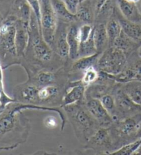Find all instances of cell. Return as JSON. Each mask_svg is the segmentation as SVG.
Segmentation results:
<instances>
[{"label": "cell", "instance_id": "21", "mask_svg": "<svg viewBox=\"0 0 141 155\" xmlns=\"http://www.w3.org/2000/svg\"><path fill=\"white\" fill-rule=\"evenodd\" d=\"M76 15L78 19L85 22L86 24H90L92 21L94 12L92 5L89 0H85L79 4Z\"/></svg>", "mask_w": 141, "mask_h": 155}, {"label": "cell", "instance_id": "8", "mask_svg": "<svg viewBox=\"0 0 141 155\" xmlns=\"http://www.w3.org/2000/svg\"><path fill=\"white\" fill-rule=\"evenodd\" d=\"M114 145L109 128L99 127L86 142L85 148L94 150L109 149Z\"/></svg>", "mask_w": 141, "mask_h": 155}, {"label": "cell", "instance_id": "22", "mask_svg": "<svg viewBox=\"0 0 141 155\" xmlns=\"http://www.w3.org/2000/svg\"><path fill=\"white\" fill-rule=\"evenodd\" d=\"M106 30L109 38V44L112 46L114 41L122 32V27L119 20L111 19L106 24Z\"/></svg>", "mask_w": 141, "mask_h": 155}, {"label": "cell", "instance_id": "30", "mask_svg": "<svg viewBox=\"0 0 141 155\" xmlns=\"http://www.w3.org/2000/svg\"><path fill=\"white\" fill-rule=\"evenodd\" d=\"M94 27L90 24H85L79 28L80 43H85L93 37Z\"/></svg>", "mask_w": 141, "mask_h": 155}, {"label": "cell", "instance_id": "2", "mask_svg": "<svg viewBox=\"0 0 141 155\" xmlns=\"http://www.w3.org/2000/svg\"><path fill=\"white\" fill-rule=\"evenodd\" d=\"M101 71L110 75H116L127 66V55L114 46H110L101 54L98 61Z\"/></svg>", "mask_w": 141, "mask_h": 155}, {"label": "cell", "instance_id": "23", "mask_svg": "<svg viewBox=\"0 0 141 155\" xmlns=\"http://www.w3.org/2000/svg\"><path fill=\"white\" fill-rule=\"evenodd\" d=\"M57 52L61 58H67L69 56V45L67 41V31H61L57 41Z\"/></svg>", "mask_w": 141, "mask_h": 155}, {"label": "cell", "instance_id": "18", "mask_svg": "<svg viewBox=\"0 0 141 155\" xmlns=\"http://www.w3.org/2000/svg\"><path fill=\"white\" fill-rule=\"evenodd\" d=\"M121 87L133 102L141 106V81L128 82L122 84Z\"/></svg>", "mask_w": 141, "mask_h": 155}, {"label": "cell", "instance_id": "33", "mask_svg": "<svg viewBox=\"0 0 141 155\" xmlns=\"http://www.w3.org/2000/svg\"><path fill=\"white\" fill-rule=\"evenodd\" d=\"M69 11L73 15H76L78 7L79 6V0H61Z\"/></svg>", "mask_w": 141, "mask_h": 155}, {"label": "cell", "instance_id": "31", "mask_svg": "<svg viewBox=\"0 0 141 155\" xmlns=\"http://www.w3.org/2000/svg\"><path fill=\"white\" fill-rule=\"evenodd\" d=\"M26 2L30 6L34 15H35L36 19L37 20V22L39 24V25H40V28L41 30V0H26Z\"/></svg>", "mask_w": 141, "mask_h": 155}, {"label": "cell", "instance_id": "19", "mask_svg": "<svg viewBox=\"0 0 141 155\" xmlns=\"http://www.w3.org/2000/svg\"><path fill=\"white\" fill-rule=\"evenodd\" d=\"M54 12L57 18H59L63 21L71 23L77 21V15L70 12L61 0H50Z\"/></svg>", "mask_w": 141, "mask_h": 155}, {"label": "cell", "instance_id": "29", "mask_svg": "<svg viewBox=\"0 0 141 155\" xmlns=\"http://www.w3.org/2000/svg\"><path fill=\"white\" fill-rule=\"evenodd\" d=\"M83 73L84 74H83L81 81L86 86L92 84L94 82H96L100 77V74L96 70L95 67H90V68L86 69Z\"/></svg>", "mask_w": 141, "mask_h": 155}, {"label": "cell", "instance_id": "16", "mask_svg": "<svg viewBox=\"0 0 141 155\" xmlns=\"http://www.w3.org/2000/svg\"><path fill=\"white\" fill-rule=\"evenodd\" d=\"M15 16L23 22L30 24L33 10L26 0H15L13 4Z\"/></svg>", "mask_w": 141, "mask_h": 155}, {"label": "cell", "instance_id": "4", "mask_svg": "<svg viewBox=\"0 0 141 155\" xmlns=\"http://www.w3.org/2000/svg\"><path fill=\"white\" fill-rule=\"evenodd\" d=\"M113 92L116 107L114 121L134 115L141 111V106L133 102L121 87L114 89Z\"/></svg>", "mask_w": 141, "mask_h": 155}, {"label": "cell", "instance_id": "35", "mask_svg": "<svg viewBox=\"0 0 141 155\" xmlns=\"http://www.w3.org/2000/svg\"><path fill=\"white\" fill-rule=\"evenodd\" d=\"M135 137L136 139L141 138V121L140 122L139 125H138L137 131H136V135H135Z\"/></svg>", "mask_w": 141, "mask_h": 155}, {"label": "cell", "instance_id": "32", "mask_svg": "<svg viewBox=\"0 0 141 155\" xmlns=\"http://www.w3.org/2000/svg\"><path fill=\"white\" fill-rule=\"evenodd\" d=\"M111 0H96L95 2V12L96 15L105 11L110 5Z\"/></svg>", "mask_w": 141, "mask_h": 155}, {"label": "cell", "instance_id": "11", "mask_svg": "<svg viewBox=\"0 0 141 155\" xmlns=\"http://www.w3.org/2000/svg\"><path fill=\"white\" fill-rule=\"evenodd\" d=\"M117 3L120 11L125 19L134 22L141 21V15L135 3L128 0H117Z\"/></svg>", "mask_w": 141, "mask_h": 155}, {"label": "cell", "instance_id": "26", "mask_svg": "<svg viewBox=\"0 0 141 155\" xmlns=\"http://www.w3.org/2000/svg\"><path fill=\"white\" fill-rule=\"evenodd\" d=\"M141 146V138L137 139L136 140L133 141L132 143H129L122 146L121 148L117 149L116 150L111 152L110 154L114 155H131L134 154L135 152Z\"/></svg>", "mask_w": 141, "mask_h": 155}, {"label": "cell", "instance_id": "28", "mask_svg": "<svg viewBox=\"0 0 141 155\" xmlns=\"http://www.w3.org/2000/svg\"><path fill=\"white\" fill-rule=\"evenodd\" d=\"M98 100H100L101 104L106 108L114 120L115 115H116V107H115V99L114 95L106 93L99 97Z\"/></svg>", "mask_w": 141, "mask_h": 155}, {"label": "cell", "instance_id": "37", "mask_svg": "<svg viewBox=\"0 0 141 155\" xmlns=\"http://www.w3.org/2000/svg\"><path fill=\"white\" fill-rule=\"evenodd\" d=\"M137 52H138V56H139V57L141 58V45L140 46L139 48H138Z\"/></svg>", "mask_w": 141, "mask_h": 155}, {"label": "cell", "instance_id": "9", "mask_svg": "<svg viewBox=\"0 0 141 155\" xmlns=\"http://www.w3.org/2000/svg\"><path fill=\"white\" fill-rule=\"evenodd\" d=\"M15 47L17 56H24L30 42L29 24L17 19L15 22Z\"/></svg>", "mask_w": 141, "mask_h": 155}, {"label": "cell", "instance_id": "13", "mask_svg": "<svg viewBox=\"0 0 141 155\" xmlns=\"http://www.w3.org/2000/svg\"><path fill=\"white\" fill-rule=\"evenodd\" d=\"M67 41L69 45V57L72 60H77L79 58L80 40L79 37V28L74 25H72L67 29Z\"/></svg>", "mask_w": 141, "mask_h": 155}, {"label": "cell", "instance_id": "3", "mask_svg": "<svg viewBox=\"0 0 141 155\" xmlns=\"http://www.w3.org/2000/svg\"><path fill=\"white\" fill-rule=\"evenodd\" d=\"M41 35L44 41L51 47L55 38L58 18L50 0H41Z\"/></svg>", "mask_w": 141, "mask_h": 155}, {"label": "cell", "instance_id": "12", "mask_svg": "<svg viewBox=\"0 0 141 155\" xmlns=\"http://www.w3.org/2000/svg\"><path fill=\"white\" fill-rule=\"evenodd\" d=\"M93 39L97 53L102 54L109 44V38L107 33L106 25L99 24L94 27Z\"/></svg>", "mask_w": 141, "mask_h": 155}, {"label": "cell", "instance_id": "20", "mask_svg": "<svg viewBox=\"0 0 141 155\" xmlns=\"http://www.w3.org/2000/svg\"><path fill=\"white\" fill-rule=\"evenodd\" d=\"M137 43L133 41L129 38L125 33L122 30L121 34L114 41L112 46L119 49L126 54L127 56L136 47Z\"/></svg>", "mask_w": 141, "mask_h": 155}, {"label": "cell", "instance_id": "6", "mask_svg": "<svg viewBox=\"0 0 141 155\" xmlns=\"http://www.w3.org/2000/svg\"><path fill=\"white\" fill-rule=\"evenodd\" d=\"M141 121V113L114 121L112 130H110L112 135H116V140L123 139L131 136L135 137L136 133ZM110 129V128H109Z\"/></svg>", "mask_w": 141, "mask_h": 155}, {"label": "cell", "instance_id": "36", "mask_svg": "<svg viewBox=\"0 0 141 155\" xmlns=\"http://www.w3.org/2000/svg\"><path fill=\"white\" fill-rule=\"evenodd\" d=\"M136 4V6H137L138 11H139L140 14L141 15V0H138V2Z\"/></svg>", "mask_w": 141, "mask_h": 155}, {"label": "cell", "instance_id": "7", "mask_svg": "<svg viewBox=\"0 0 141 155\" xmlns=\"http://www.w3.org/2000/svg\"><path fill=\"white\" fill-rule=\"evenodd\" d=\"M83 104L88 112L97 121L100 127L109 128L113 124V118L97 98L86 97Z\"/></svg>", "mask_w": 141, "mask_h": 155}, {"label": "cell", "instance_id": "17", "mask_svg": "<svg viewBox=\"0 0 141 155\" xmlns=\"http://www.w3.org/2000/svg\"><path fill=\"white\" fill-rule=\"evenodd\" d=\"M101 54L96 53L93 55L83 56L75 60L71 68V71L73 72H84L86 69L90 67H95L98 64L99 57Z\"/></svg>", "mask_w": 141, "mask_h": 155}, {"label": "cell", "instance_id": "5", "mask_svg": "<svg viewBox=\"0 0 141 155\" xmlns=\"http://www.w3.org/2000/svg\"><path fill=\"white\" fill-rule=\"evenodd\" d=\"M17 19L15 15H11L0 25V47L12 56H17L15 47V22Z\"/></svg>", "mask_w": 141, "mask_h": 155}, {"label": "cell", "instance_id": "15", "mask_svg": "<svg viewBox=\"0 0 141 155\" xmlns=\"http://www.w3.org/2000/svg\"><path fill=\"white\" fill-rule=\"evenodd\" d=\"M122 30L137 43H141V24L126 19H119Z\"/></svg>", "mask_w": 141, "mask_h": 155}, {"label": "cell", "instance_id": "34", "mask_svg": "<svg viewBox=\"0 0 141 155\" xmlns=\"http://www.w3.org/2000/svg\"><path fill=\"white\" fill-rule=\"evenodd\" d=\"M43 124L47 128L54 129L58 126V121L55 117L53 115H49L43 120Z\"/></svg>", "mask_w": 141, "mask_h": 155}, {"label": "cell", "instance_id": "27", "mask_svg": "<svg viewBox=\"0 0 141 155\" xmlns=\"http://www.w3.org/2000/svg\"><path fill=\"white\" fill-rule=\"evenodd\" d=\"M36 81L41 87L54 84L55 82V76L49 71H41L35 76Z\"/></svg>", "mask_w": 141, "mask_h": 155}, {"label": "cell", "instance_id": "24", "mask_svg": "<svg viewBox=\"0 0 141 155\" xmlns=\"http://www.w3.org/2000/svg\"><path fill=\"white\" fill-rule=\"evenodd\" d=\"M59 89L58 87L54 84L48 86L42 87L39 89L38 98L41 101H48L49 100H53L58 95Z\"/></svg>", "mask_w": 141, "mask_h": 155}, {"label": "cell", "instance_id": "25", "mask_svg": "<svg viewBox=\"0 0 141 155\" xmlns=\"http://www.w3.org/2000/svg\"><path fill=\"white\" fill-rule=\"evenodd\" d=\"M15 102H17L15 98L10 97L5 91L3 68H2L1 59H0V108L4 109L6 107V106Z\"/></svg>", "mask_w": 141, "mask_h": 155}, {"label": "cell", "instance_id": "38", "mask_svg": "<svg viewBox=\"0 0 141 155\" xmlns=\"http://www.w3.org/2000/svg\"><path fill=\"white\" fill-rule=\"evenodd\" d=\"M84 1H85V0H79L80 3H81V2H84Z\"/></svg>", "mask_w": 141, "mask_h": 155}, {"label": "cell", "instance_id": "1", "mask_svg": "<svg viewBox=\"0 0 141 155\" xmlns=\"http://www.w3.org/2000/svg\"><path fill=\"white\" fill-rule=\"evenodd\" d=\"M64 107L65 113L74 128L76 136L81 141L85 140L86 143L100 127L97 121L88 112L84 104L81 106L77 102V104L67 105Z\"/></svg>", "mask_w": 141, "mask_h": 155}, {"label": "cell", "instance_id": "10", "mask_svg": "<svg viewBox=\"0 0 141 155\" xmlns=\"http://www.w3.org/2000/svg\"><path fill=\"white\" fill-rule=\"evenodd\" d=\"M86 85L82 81L74 82L71 84L65 96L63 98L62 106L65 107L79 102L84 99Z\"/></svg>", "mask_w": 141, "mask_h": 155}, {"label": "cell", "instance_id": "14", "mask_svg": "<svg viewBox=\"0 0 141 155\" xmlns=\"http://www.w3.org/2000/svg\"><path fill=\"white\" fill-rule=\"evenodd\" d=\"M37 86L34 84H26L18 90V99L22 103L26 104H35L39 100Z\"/></svg>", "mask_w": 141, "mask_h": 155}]
</instances>
